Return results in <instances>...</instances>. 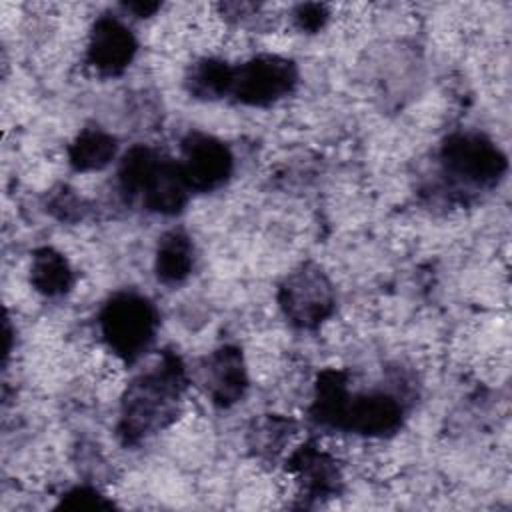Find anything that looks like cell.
Instances as JSON below:
<instances>
[{
    "mask_svg": "<svg viewBox=\"0 0 512 512\" xmlns=\"http://www.w3.org/2000/svg\"><path fill=\"white\" fill-rule=\"evenodd\" d=\"M138 42L132 30L114 16H100L88 36L86 62L106 78L120 76L134 60Z\"/></svg>",
    "mask_w": 512,
    "mask_h": 512,
    "instance_id": "obj_9",
    "label": "cell"
},
{
    "mask_svg": "<svg viewBox=\"0 0 512 512\" xmlns=\"http://www.w3.org/2000/svg\"><path fill=\"white\" fill-rule=\"evenodd\" d=\"M286 470L298 480L308 500L324 502L338 496L342 490L338 462L316 442H306L296 448L286 460Z\"/></svg>",
    "mask_w": 512,
    "mask_h": 512,
    "instance_id": "obj_10",
    "label": "cell"
},
{
    "mask_svg": "<svg viewBox=\"0 0 512 512\" xmlns=\"http://www.w3.org/2000/svg\"><path fill=\"white\" fill-rule=\"evenodd\" d=\"M196 384L220 408H230L242 400L248 388V374L242 350L224 344L198 360L194 376Z\"/></svg>",
    "mask_w": 512,
    "mask_h": 512,
    "instance_id": "obj_7",
    "label": "cell"
},
{
    "mask_svg": "<svg viewBox=\"0 0 512 512\" xmlns=\"http://www.w3.org/2000/svg\"><path fill=\"white\" fill-rule=\"evenodd\" d=\"M294 430V422L282 416H264L254 420L248 430V446L250 450L264 460L274 458L286 444Z\"/></svg>",
    "mask_w": 512,
    "mask_h": 512,
    "instance_id": "obj_18",
    "label": "cell"
},
{
    "mask_svg": "<svg viewBox=\"0 0 512 512\" xmlns=\"http://www.w3.org/2000/svg\"><path fill=\"white\" fill-rule=\"evenodd\" d=\"M404 420L402 402L390 392H362L348 394L344 410L338 420V430L354 432L370 438L392 436L400 430Z\"/></svg>",
    "mask_w": 512,
    "mask_h": 512,
    "instance_id": "obj_8",
    "label": "cell"
},
{
    "mask_svg": "<svg viewBox=\"0 0 512 512\" xmlns=\"http://www.w3.org/2000/svg\"><path fill=\"white\" fill-rule=\"evenodd\" d=\"M234 66L220 58H200L184 78L190 96L198 100H218L232 92Z\"/></svg>",
    "mask_w": 512,
    "mask_h": 512,
    "instance_id": "obj_16",
    "label": "cell"
},
{
    "mask_svg": "<svg viewBox=\"0 0 512 512\" xmlns=\"http://www.w3.org/2000/svg\"><path fill=\"white\" fill-rule=\"evenodd\" d=\"M116 138L98 126H88L68 146V162L76 172L106 168L116 156Z\"/></svg>",
    "mask_w": 512,
    "mask_h": 512,
    "instance_id": "obj_14",
    "label": "cell"
},
{
    "mask_svg": "<svg viewBox=\"0 0 512 512\" xmlns=\"http://www.w3.org/2000/svg\"><path fill=\"white\" fill-rule=\"evenodd\" d=\"M190 382L188 370L176 352H164L160 362L136 376L122 394L116 434L124 446L168 428L180 410V398Z\"/></svg>",
    "mask_w": 512,
    "mask_h": 512,
    "instance_id": "obj_1",
    "label": "cell"
},
{
    "mask_svg": "<svg viewBox=\"0 0 512 512\" xmlns=\"http://www.w3.org/2000/svg\"><path fill=\"white\" fill-rule=\"evenodd\" d=\"M30 284L46 298L64 296L74 284V272L68 260L54 248L42 246L32 252Z\"/></svg>",
    "mask_w": 512,
    "mask_h": 512,
    "instance_id": "obj_13",
    "label": "cell"
},
{
    "mask_svg": "<svg viewBox=\"0 0 512 512\" xmlns=\"http://www.w3.org/2000/svg\"><path fill=\"white\" fill-rule=\"evenodd\" d=\"M440 170L456 192L492 190L508 170L506 154L480 132H454L440 146Z\"/></svg>",
    "mask_w": 512,
    "mask_h": 512,
    "instance_id": "obj_2",
    "label": "cell"
},
{
    "mask_svg": "<svg viewBox=\"0 0 512 512\" xmlns=\"http://www.w3.org/2000/svg\"><path fill=\"white\" fill-rule=\"evenodd\" d=\"M100 334L106 346L126 364L150 350L158 330L154 304L136 292H118L106 300L98 314Z\"/></svg>",
    "mask_w": 512,
    "mask_h": 512,
    "instance_id": "obj_3",
    "label": "cell"
},
{
    "mask_svg": "<svg viewBox=\"0 0 512 512\" xmlns=\"http://www.w3.org/2000/svg\"><path fill=\"white\" fill-rule=\"evenodd\" d=\"M162 154L146 144H134L128 148L118 164V186L126 200L140 198L148 178L158 166Z\"/></svg>",
    "mask_w": 512,
    "mask_h": 512,
    "instance_id": "obj_17",
    "label": "cell"
},
{
    "mask_svg": "<svg viewBox=\"0 0 512 512\" xmlns=\"http://www.w3.org/2000/svg\"><path fill=\"white\" fill-rule=\"evenodd\" d=\"M276 298L284 318L300 330H316L332 316L336 306L334 286L314 262L294 268L280 282Z\"/></svg>",
    "mask_w": 512,
    "mask_h": 512,
    "instance_id": "obj_4",
    "label": "cell"
},
{
    "mask_svg": "<svg viewBox=\"0 0 512 512\" xmlns=\"http://www.w3.org/2000/svg\"><path fill=\"white\" fill-rule=\"evenodd\" d=\"M194 268V244L192 238L180 230H168L160 236L154 258L156 278L166 286L182 284Z\"/></svg>",
    "mask_w": 512,
    "mask_h": 512,
    "instance_id": "obj_12",
    "label": "cell"
},
{
    "mask_svg": "<svg viewBox=\"0 0 512 512\" xmlns=\"http://www.w3.org/2000/svg\"><path fill=\"white\" fill-rule=\"evenodd\" d=\"M190 188L182 176V170L176 160L162 154L158 166L148 178L140 202L148 212L162 216H176L188 204Z\"/></svg>",
    "mask_w": 512,
    "mask_h": 512,
    "instance_id": "obj_11",
    "label": "cell"
},
{
    "mask_svg": "<svg viewBox=\"0 0 512 512\" xmlns=\"http://www.w3.org/2000/svg\"><path fill=\"white\" fill-rule=\"evenodd\" d=\"M124 8L128 12H132L134 16H138V18H148L156 10H160V4L158 2H126Z\"/></svg>",
    "mask_w": 512,
    "mask_h": 512,
    "instance_id": "obj_22",
    "label": "cell"
},
{
    "mask_svg": "<svg viewBox=\"0 0 512 512\" xmlns=\"http://www.w3.org/2000/svg\"><path fill=\"white\" fill-rule=\"evenodd\" d=\"M348 374L336 368L322 370L316 380L314 400L310 406V416L316 424L326 428H336L340 414L348 398Z\"/></svg>",
    "mask_w": 512,
    "mask_h": 512,
    "instance_id": "obj_15",
    "label": "cell"
},
{
    "mask_svg": "<svg viewBox=\"0 0 512 512\" xmlns=\"http://www.w3.org/2000/svg\"><path fill=\"white\" fill-rule=\"evenodd\" d=\"M46 206V210L62 222H76L82 220L86 214V202L68 186H58L56 190H52Z\"/></svg>",
    "mask_w": 512,
    "mask_h": 512,
    "instance_id": "obj_19",
    "label": "cell"
},
{
    "mask_svg": "<svg viewBox=\"0 0 512 512\" xmlns=\"http://www.w3.org/2000/svg\"><path fill=\"white\" fill-rule=\"evenodd\" d=\"M178 166L190 192H212L232 176L234 158L222 140L194 130L180 142Z\"/></svg>",
    "mask_w": 512,
    "mask_h": 512,
    "instance_id": "obj_6",
    "label": "cell"
},
{
    "mask_svg": "<svg viewBox=\"0 0 512 512\" xmlns=\"http://www.w3.org/2000/svg\"><path fill=\"white\" fill-rule=\"evenodd\" d=\"M292 18H294V24L298 26V30L308 32V34H316L328 22L330 12H328L326 4L306 2V4H300V6L294 8Z\"/></svg>",
    "mask_w": 512,
    "mask_h": 512,
    "instance_id": "obj_21",
    "label": "cell"
},
{
    "mask_svg": "<svg viewBox=\"0 0 512 512\" xmlns=\"http://www.w3.org/2000/svg\"><path fill=\"white\" fill-rule=\"evenodd\" d=\"M298 68L294 60L278 54H258L234 66L232 96L246 106L266 108L294 92Z\"/></svg>",
    "mask_w": 512,
    "mask_h": 512,
    "instance_id": "obj_5",
    "label": "cell"
},
{
    "mask_svg": "<svg viewBox=\"0 0 512 512\" xmlns=\"http://www.w3.org/2000/svg\"><path fill=\"white\" fill-rule=\"evenodd\" d=\"M58 508L66 510H102V508H114V502L102 496L92 486H76L62 494Z\"/></svg>",
    "mask_w": 512,
    "mask_h": 512,
    "instance_id": "obj_20",
    "label": "cell"
}]
</instances>
